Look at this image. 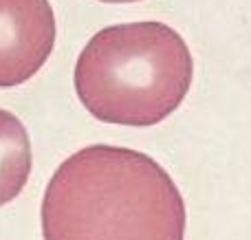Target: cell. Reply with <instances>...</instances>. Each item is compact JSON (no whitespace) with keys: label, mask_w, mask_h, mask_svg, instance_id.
Here are the masks:
<instances>
[{"label":"cell","mask_w":251,"mask_h":240,"mask_svg":"<svg viewBox=\"0 0 251 240\" xmlns=\"http://www.w3.org/2000/svg\"><path fill=\"white\" fill-rule=\"evenodd\" d=\"M194 77L183 38L163 22L97 31L75 64V91L95 119L146 128L181 106Z\"/></svg>","instance_id":"2"},{"label":"cell","mask_w":251,"mask_h":240,"mask_svg":"<svg viewBox=\"0 0 251 240\" xmlns=\"http://www.w3.org/2000/svg\"><path fill=\"white\" fill-rule=\"evenodd\" d=\"M101 2H137V0H101Z\"/></svg>","instance_id":"5"},{"label":"cell","mask_w":251,"mask_h":240,"mask_svg":"<svg viewBox=\"0 0 251 240\" xmlns=\"http://www.w3.org/2000/svg\"><path fill=\"white\" fill-rule=\"evenodd\" d=\"M44 240H183L185 205L148 154L88 145L55 170L42 198Z\"/></svg>","instance_id":"1"},{"label":"cell","mask_w":251,"mask_h":240,"mask_svg":"<svg viewBox=\"0 0 251 240\" xmlns=\"http://www.w3.org/2000/svg\"><path fill=\"white\" fill-rule=\"evenodd\" d=\"M31 174V141L16 115L0 108V205L25 190Z\"/></svg>","instance_id":"4"},{"label":"cell","mask_w":251,"mask_h":240,"mask_svg":"<svg viewBox=\"0 0 251 240\" xmlns=\"http://www.w3.org/2000/svg\"><path fill=\"white\" fill-rule=\"evenodd\" d=\"M55 47V16L49 0H0V86L31 79Z\"/></svg>","instance_id":"3"}]
</instances>
